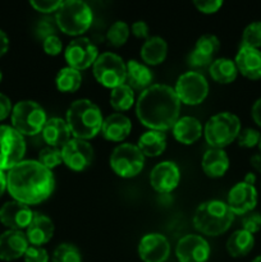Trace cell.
I'll return each mask as SVG.
<instances>
[{
	"instance_id": "obj_1",
	"label": "cell",
	"mask_w": 261,
	"mask_h": 262,
	"mask_svg": "<svg viewBox=\"0 0 261 262\" xmlns=\"http://www.w3.org/2000/svg\"><path fill=\"white\" fill-rule=\"evenodd\" d=\"M7 189L14 201L37 205L48 200L55 189L53 171L38 160H22L7 174Z\"/></svg>"
},
{
	"instance_id": "obj_2",
	"label": "cell",
	"mask_w": 261,
	"mask_h": 262,
	"mask_svg": "<svg viewBox=\"0 0 261 262\" xmlns=\"http://www.w3.org/2000/svg\"><path fill=\"white\" fill-rule=\"evenodd\" d=\"M181 101L174 89L166 84H151L141 92L136 104L138 120L151 130H168L179 119Z\"/></svg>"
},
{
	"instance_id": "obj_3",
	"label": "cell",
	"mask_w": 261,
	"mask_h": 262,
	"mask_svg": "<svg viewBox=\"0 0 261 262\" xmlns=\"http://www.w3.org/2000/svg\"><path fill=\"white\" fill-rule=\"evenodd\" d=\"M66 122L73 138L91 140L101 130L104 118L101 110L87 99H79L72 102L66 114Z\"/></svg>"
},
{
	"instance_id": "obj_4",
	"label": "cell",
	"mask_w": 261,
	"mask_h": 262,
	"mask_svg": "<svg viewBox=\"0 0 261 262\" xmlns=\"http://www.w3.org/2000/svg\"><path fill=\"white\" fill-rule=\"evenodd\" d=\"M233 220L234 214L225 202L211 200L197 207L193 216V225L202 234L216 237L229 229Z\"/></svg>"
},
{
	"instance_id": "obj_5",
	"label": "cell",
	"mask_w": 261,
	"mask_h": 262,
	"mask_svg": "<svg viewBox=\"0 0 261 262\" xmlns=\"http://www.w3.org/2000/svg\"><path fill=\"white\" fill-rule=\"evenodd\" d=\"M92 10L81 0H67L61 3L55 12V20L59 30L69 36H79L92 25Z\"/></svg>"
},
{
	"instance_id": "obj_6",
	"label": "cell",
	"mask_w": 261,
	"mask_h": 262,
	"mask_svg": "<svg viewBox=\"0 0 261 262\" xmlns=\"http://www.w3.org/2000/svg\"><path fill=\"white\" fill-rule=\"evenodd\" d=\"M241 132V120L232 113L212 115L205 125V140L212 148H224L237 140Z\"/></svg>"
},
{
	"instance_id": "obj_7",
	"label": "cell",
	"mask_w": 261,
	"mask_h": 262,
	"mask_svg": "<svg viewBox=\"0 0 261 262\" xmlns=\"http://www.w3.org/2000/svg\"><path fill=\"white\" fill-rule=\"evenodd\" d=\"M12 127L25 136H36L42 132L46 120V113L41 105L32 100H22L13 106Z\"/></svg>"
},
{
	"instance_id": "obj_8",
	"label": "cell",
	"mask_w": 261,
	"mask_h": 262,
	"mask_svg": "<svg viewBox=\"0 0 261 262\" xmlns=\"http://www.w3.org/2000/svg\"><path fill=\"white\" fill-rule=\"evenodd\" d=\"M92 72L100 84L113 90L125 83L127 64L117 54L102 53L92 66Z\"/></svg>"
},
{
	"instance_id": "obj_9",
	"label": "cell",
	"mask_w": 261,
	"mask_h": 262,
	"mask_svg": "<svg viewBox=\"0 0 261 262\" xmlns=\"http://www.w3.org/2000/svg\"><path fill=\"white\" fill-rule=\"evenodd\" d=\"M145 165V156L140 148L132 143H122L113 150L110 166L117 176L133 178L141 173Z\"/></svg>"
},
{
	"instance_id": "obj_10",
	"label": "cell",
	"mask_w": 261,
	"mask_h": 262,
	"mask_svg": "<svg viewBox=\"0 0 261 262\" xmlns=\"http://www.w3.org/2000/svg\"><path fill=\"white\" fill-rule=\"evenodd\" d=\"M25 154V137L12 125H0V170L9 171L23 160Z\"/></svg>"
},
{
	"instance_id": "obj_11",
	"label": "cell",
	"mask_w": 261,
	"mask_h": 262,
	"mask_svg": "<svg viewBox=\"0 0 261 262\" xmlns=\"http://www.w3.org/2000/svg\"><path fill=\"white\" fill-rule=\"evenodd\" d=\"M174 91L183 104L199 105L209 94V83L200 72H186L177 79Z\"/></svg>"
},
{
	"instance_id": "obj_12",
	"label": "cell",
	"mask_w": 261,
	"mask_h": 262,
	"mask_svg": "<svg viewBox=\"0 0 261 262\" xmlns=\"http://www.w3.org/2000/svg\"><path fill=\"white\" fill-rule=\"evenodd\" d=\"M64 56L68 67L83 71L90 66H94L99 56V50L87 37H78L72 40L64 51Z\"/></svg>"
},
{
	"instance_id": "obj_13",
	"label": "cell",
	"mask_w": 261,
	"mask_h": 262,
	"mask_svg": "<svg viewBox=\"0 0 261 262\" xmlns=\"http://www.w3.org/2000/svg\"><path fill=\"white\" fill-rule=\"evenodd\" d=\"M63 163L74 171H82L91 165L94 160V147L91 143L79 138H71L61 148Z\"/></svg>"
},
{
	"instance_id": "obj_14",
	"label": "cell",
	"mask_w": 261,
	"mask_h": 262,
	"mask_svg": "<svg viewBox=\"0 0 261 262\" xmlns=\"http://www.w3.org/2000/svg\"><path fill=\"white\" fill-rule=\"evenodd\" d=\"M176 255L179 262H206L210 257V246L201 235L187 234L177 243Z\"/></svg>"
},
{
	"instance_id": "obj_15",
	"label": "cell",
	"mask_w": 261,
	"mask_h": 262,
	"mask_svg": "<svg viewBox=\"0 0 261 262\" xmlns=\"http://www.w3.org/2000/svg\"><path fill=\"white\" fill-rule=\"evenodd\" d=\"M257 199L255 186L246 182H240L228 193L227 205L234 215H246L255 210Z\"/></svg>"
},
{
	"instance_id": "obj_16",
	"label": "cell",
	"mask_w": 261,
	"mask_h": 262,
	"mask_svg": "<svg viewBox=\"0 0 261 262\" xmlns=\"http://www.w3.org/2000/svg\"><path fill=\"white\" fill-rule=\"evenodd\" d=\"M181 173L173 161H161L156 164L150 174L151 187L159 193H170L178 187Z\"/></svg>"
},
{
	"instance_id": "obj_17",
	"label": "cell",
	"mask_w": 261,
	"mask_h": 262,
	"mask_svg": "<svg viewBox=\"0 0 261 262\" xmlns=\"http://www.w3.org/2000/svg\"><path fill=\"white\" fill-rule=\"evenodd\" d=\"M35 212L18 201H8L0 207V223L12 230L27 229Z\"/></svg>"
},
{
	"instance_id": "obj_18",
	"label": "cell",
	"mask_w": 261,
	"mask_h": 262,
	"mask_svg": "<svg viewBox=\"0 0 261 262\" xmlns=\"http://www.w3.org/2000/svg\"><path fill=\"white\" fill-rule=\"evenodd\" d=\"M138 255L143 262H165L170 255V245L163 234L150 233L141 239Z\"/></svg>"
},
{
	"instance_id": "obj_19",
	"label": "cell",
	"mask_w": 261,
	"mask_h": 262,
	"mask_svg": "<svg viewBox=\"0 0 261 262\" xmlns=\"http://www.w3.org/2000/svg\"><path fill=\"white\" fill-rule=\"evenodd\" d=\"M28 247V239L22 230L8 229L0 234V260H18L25 256Z\"/></svg>"
},
{
	"instance_id": "obj_20",
	"label": "cell",
	"mask_w": 261,
	"mask_h": 262,
	"mask_svg": "<svg viewBox=\"0 0 261 262\" xmlns=\"http://www.w3.org/2000/svg\"><path fill=\"white\" fill-rule=\"evenodd\" d=\"M238 73L245 76L246 78L261 79V50L260 49L245 48L241 46L234 59Z\"/></svg>"
},
{
	"instance_id": "obj_21",
	"label": "cell",
	"mask_w": 261,
	"mask_h": 262,
	"mask_svg": "<svg viewBox=\"0 0 261 262\" xmlns=\"http://www.w3.org/2000/svg\"><path fill=\"white\" fill-rule=\"evenodd\" d=\"M54 229H55L54 223L50 217L41 214H33L32 222L30 223L26 230V237H27L28 243L40 247L53 238Z\"/></svg>"
},
{
	"instance_id": "obj_22",
	"label": "cell",
	"mask_w": 261,
	"mask_h": 262,
	"mask_svg": "<svg viewBox=\"0 0 261 262\" xmlns=\"http://www.w3.org/2000/svg\"><path fill=\"white\" fill-rule=\"evenodd\" d=\"M71 129L66 119L61 118H50L46 120L42 129V138L48 146L56 148H63L71 140Z\"/></svg>"
},
{
	"instance_id": "obj_23",
	"label": "cell",
	"mask_w": 261,
	"mask_h": 262,
	"mask_svg": "<svg viewBox=\"0 0 261 262\" xmlns=\"http://www.w3.org/2000/svg\"><path fill=\"white\" fill-rule=\"evenodd\" d=\"M132 129V123L129 118L122 113H114L104 119L101 127V135L107 141L120 142L129 136Z\"/></svg>"
},
{
	"instance_id": "obj_24",
	"label": "cell",
	"mask_w": 261,
	"mask_h": 262,
	"mask_svg": "<svg viewBox=\"0 0 261 262\" xmlns=\"http://www.w3.org/2000/svg\"><path fill=\"white\" fill-rule=\"evenodd\" d=\"M202 170L210 178H220L229 169V158L223 148H209L202 158Z\"/></svg>"
},
{
	"instance_id": "obj_25",
	"label": "cell",
	"mask_w": 261,
	"mask_h": 262,
	"mask_svg": "<svg viewBox=\"0 0 261 262\" xmlns=\"http://www.w3.org/2000/svg\"><path fill=\"white\" fill-rule=\"evenodd\" d=\"M171 129H173L174 138L183 145H192L202 135L201 123L193 117L179 118Z\"/></svg>"
},
{
	"instance_id": "obj_26",
	"label": "cell",
	"mask_w": 261,
	"mask_h": 262,
	"mask_svg": "<svg viewBox=\"0 0 261 262\" xmlns=\"http://www.w3.org/2000/svg\"><path fill=\"white\" fill-rule=\"evenodd\" d=\"M137 147L143 156L156 158L160 156L166 148V136L160 130H147L138 138Z\"/></svg>"
},
{
	"instance_id": "obj_27",
	"label": "cell",
	"mask_w": 261,
	"mask_h": 262,
	"mask_svg": "<svg viewBox=\"0 0 261 262\" xmlns=\"http://www.w3.org/2000/svg\"><path fill=\"white\" fill-rule=\"evenodd\" d=\"M168 54V45L165 40L159 36L148 37L141 48V58L148 66H158L161 64Z\"/></svg>"
},
{
	"instance_id": "obj_28",
	"label": "cell",
	"mask_w": 261,
	"mask_h": 262,
	"mask_svg": "<svg viewBox=\"0 0 261 262\" xmlns=\"http://www.w3.org/2000/svg\"><path fill=\"white\" fill-rule=\"evenodd\" d=\"M151 81H153V73L147 67L137 60L128 61L125 82L130 89L145 91L151 86Z\"/></svg>"
},
{
	"instance_id": "obj_29",
	"label": "cell",
	"mask_w": 261,
	"mask_h": 262,
	"mask_svg": "<svg viewBox=\"0 0 261 262\" xmlns=\"http://www.w3.org/2000/svg\"><path fill=\"white\" fill-rule=\"evenodd\" d=\"M255 246V238L253 234L240 229L235 230L227 241V251L232 257H243L247 256L252 251Z\"/></svg>"
},
{
	"instance_id": "obj_30",
	"label": "cell",
	"mask_w": 261,
	"mask_h": 262,
	"mask_svg": "<svg viewBox=\"0 0 261 262\" xmlns=\"http://www.w3.org/2000/svg\"><path fill=\"white\" fill-rule=\"evenodd\" d=\"M209 72L215 82L224 84L232 83L238 74L234 60L228 58H219L212 61L211 66L209 67Z\"/></svg>"
},
{
	"instance_id": "obj_31",
	"label": "cell",
	"mask_w": 261,
	"mask_h": 262,
	"mask_svg": "<svg viewBox=\"0 0 261 262\" xmlns=\"http://www.w3.org/2000/svg\"><path fill=\"white\" fill-rule=\"evenodd\" d=\"M82 76L79 71L66 67L58 72L55 77L56 89L61 92H76L81 87Z\"/></svg>"
},
{
	"instance_id": "obj_32",
	"label": "cell",
	"mask_w": 261,
	"mask_h": 262,
	"mask_svg": "<svg viewBox=\"0 0 261 262\" xmlns=\"http://www.w3.org/2000/svg\"><path fill=\"white\" fill-rule=\"evenodd\" d=\"M135 104V94L128 84H122L112 90L110 105L117 112H127Z\"/></svg>"
},
{
	"instance_id": "obj_33",
	"label": "cell",
	"mask_w": 261,
	"mask_h": 262,
	"mask_svg": "<svg viewBox=\"0 0 261 262\" xmlns=\"http://www.w3.org/2000/svg\"><path fill=\"white\" fill-rule=\"evenodd\" d=\"M129 37V26L123 20H117L109 27L106 32V40L114 48H119L127 42Z\"/></svg>"
},
{
	"instance_id": "obj_34",
	"label": "cell",
	"mask_w": 261,
	"mask_h": 262,
	"mask_svg": "<svg viewBox=\"0 0 261 262\" xmlns=\"http://www.w3.org/2000/svg\"><path fill=\"white\" fill-rule=\"evenodd\" d=\"M241 46L252 49L261 48V20H255L245 28Z\"/></svg>"
},
{
	"instance_id": "obj_35",
	"label": "cell",
	"mask_w": 261,
	"mask_h": 262,
	"mask_svg": "<svg viewBox=\"0 0 261 262\" xmlns=\"http://www.w3.org/2000/svg\"><path fill=\"white\" fill-rule=\"evenodd\" d=\"M38 163L48 168L49 170L56 168L63 163V156H61V150L56 147H50L46 146L38 154Z\"/></svg>"
},
{
	"instance_id": "obj_36",
	"label": "cell",
	"mask_w": 261,
	"mask_h": 262,
	"mask_svg": "<svg viewBox=\"0 0 261 262\" xmlns=\"http://www.w3.org/2000/svg\"><path fill=\"white\" fill-rule=\"evenodd\" d=\"M53 262H82L81 253L74 246L63 243L54 251Z\"/></svg>"
},
{
	"instance_id": "obj_37",
	"label": "cell",
	"mask_w": 261,
	"mask_h": 262,
	"mask_svg": "<svg viewBox=\"0 0 261 262\" xmlns=\"http://www.w3.org/2000/svg\"><path fill=\"white\" fill-rule=\"evenodd\" d=\"M219 48L220 41L215 35H202L201 37L197 40L196 46H194L196 50H199L200 53H202L204 55L210 56V58H212L214 54L217 53Z\"/></svg>"
},
{
	"instance_id": "obj_38",
	"label": "cell",
	"mask_w": 261,
	"mask_h": 262,
	"mask_svg": "<svg viewBox=\"0 0 261 262\" xmlns=\"http://www.w3.org/2000/svg\"><path fill=\"white\" fill-rule=\"evenodd\" d=\"M261 140V133L257 129H253V128H245V129H241L240 135H238L237 141L238 145L241 147L245 148H252L255 146H258Z\"/></svg>"
},
{
	"instance_id": "obj_39",
	"label": "cell",
	"mask_w": 261,
	"mask_h": 262,
	"mask_svg": "<svg viewBox=\"0 0 261 262\" xmlns=\"http://www.w3.org/2000/svg\"><path fill=\"white\" fill-rule=\"evenodd\" d=\"M242 229L246 232L255 234L261 230V214L257 211H251L243 215L242 217Z\"/></svg>"
},
{
	"instance_id": "obj_40",
	"label": "cell",
	"mask_w": 261,
	"mask_h": 262,
	"mask_svg": "<svg viewBox=\"0 0 261 262\" xmlns=\"http://www.w3.org/2000/svg\"><path fill=\"white\" fill-rule=\"evenodd\" d=\"M23 258H25V262H48L49 255L46 250H44L42 247L30 246L27 251H26Z\"/></svg>"
},
{
	"instance_id": "obj_41",
	"label": "cell",
	"mask_w": 261,
	"mask_h": 262,
	"mask_svg": "<svg viewBox=\"0 0 261 262\" xmlns=\"http://www.w3.org/2000/svg\"><path fill=\"white\" fill-rule=\"evenodd\" d=\"M60 0H31L30 4L35 8V10L41 13L56 12L61 5Z\"/></svg>"
},
{
	"instance_id": "obj_42",
	"label": "cell",
	"mask_w": 261,
	"mask_h": 262,
	"mask_svg": "<svg viewBox=\"0 0 261 262\" xmlns=\"http://www.w3.org/2000/svg\"><path fill=\"white\" fill-rule=\"evenodd\" d=\"M42 48H44V51H45L48 55L55 56L60 54L63 45H61V40L58 37V36L51 35V36H48V37L44 40Z\"/></svg>"
},
{
	"instance_id": "obj_43",
	"label": "cell",
	"mask_w": 261,
	"mask_h": 262,
	"mask_svg": "<svg viewBox=\"0 0 261 262\" xmlns=\"http://www.w3.org/2000/svg\"><path fill=\"white\" fill-rule=\"evenodd\" d=\"M212 58L210 56L204 55L202 53H200L199 50L194 49L191 54L188 55V64L191 67H194V68H204V67L211 66Z\"/></svg>"
},
{
	"instance_id": "obj_44",
	"label": "cell",
	"mask_w": 261,
	"mask_h": 262,
	"mask_svg": "<svg viewBox=\"0 0 261 262\" xmlns=\"http://www.w3.org/2000/svg\"><path fill=\"white\" fill-rule=\"evenodd\" d=\"M193 4L201 13L211 14V13H215L219 10V8L223 5V2L222 0H206V2L196 0V2H193Z\"/></svg>"
},
{
	"instance_id": "obj_45",
	"label": "cell",
	"mask_w": 261,
	"mask_h": 262,
	"mask_svg": "<svg viewBox=\"0 0 261 262\" xmlns=\"http://www.w3.org/2000/svg\"><path fill=\"white\" fill-rule=\"evenodd\" d=\"M12 101L7 95L0 92V122L7 119L10 114H12Z\"/></svg>"
},
{
	"instance_id": "obj_46",
	"label": "cell",
	"mask_w": 261,
	"mask_h": 262,
	"mask_svg": "<svg viewBox=\"0 0 261 262\" xmlns=\"http://www.w3.org/2000/svg\"><path fill=\"white\" fill-rule=\"evenodd\" d=\"M130 30H132V33L136 37L146 38V40L148 38V26L143 20H137V22L133 23Z\"/></svg>"
},
{
	"instance_id": "obj_47",
	"label": "cell",
	"mask_w": 261,
	"mask_h": 262,
	"mask_svg": "<svg viewBox=\"0 0 261 262\" xmlns=\"http://www.w3.org/2000/svg\"><path fill=\"white\" fill-rule=\"evenodd\" d=\"M54 32H55V31H54L53 25H51V22H49L48 19H42L40 23H38V26H37L38 37H41V38H44V40H45L48 36L55 35Z\"/></svg>"
},
{
	"instance_id": "obj_48",
	"label": "cell",
	"mask_w": 261,
	"mask_h": 262,
	"mask_svg": "<svg viewBox=\"0 0 261 262\" xmlns=\"http://www.w3.org/2000/svg\"><path fill=\"white\" fill-rule=\"evenodd\" d=\"M251 115H252V119L258 127H261V97L258 100H256V102L253 104L252 110H251Z\"/></svg>"
},
{
	"instance_id": "obj_49",
	"label": "cell",
	"mask_w": 261,
	"mask_h": 262,
	"mask_svg": "<svg viewBox=\"0 0 261 262\" xmlns=\"http://www.w3.org/2000/svg\"><path fill=\"white\" fill-rule=\"evenodd\" d=\"M9 49V37L3 30H0V56L4 55Z\"/></svg>"
},
{
	"instance_id": "obj_50",
	"label": "cell",
	"mask_w": 261,
	"mask_h": 262,
	"mask_svg": "<svg viewBox=\"0 0 261 262\" xmlns=\"http://www.w3.org/2000/svg\"><path fill=\"white\" fill-rule=\"evenodd\" d=\"M250 163L256 171L261 173V154H255V155L251 156Z\"/></svg>"
},
{
	"instance_id": "obj_51",
	"label": "cell",
	"mask_w": 261,
	"mask_h": 262,
	"mask_svg": "<svg viewBox=\"0 0 261 262\" xmlns=\"http://www.w3.org/2000/svg\"><path fill=\"white\" fill-rule=\"evenodd\" d=\"M7 191V174L0 170V197Z\"/></svg>"
},
{
	"instance_id": "obj_52",
	"label": "cell",
	"mask_w": 261,
	"mask_h": 262,
	"mask_svg": "<svg viewBox=\"0 0 261 262\" xmlns=\"http://www.w3.org/2000/svg\"><path fill=\"white\" fill-rule=\"evenodd\" d=\"M255 181H256L255 174H253V173H247V176L245 177V181H243V182H246V183L252 184V186H255Z\"/></svg>"
},
{
	"instance_id": "obj_53",
	"label": "cell",
	"mask_w": 261,
	"mask_h": 262,
	"mask_svg": "<svg viewBox=\"0 0 261 262\" xmlns=\"http://www.w3.org/2000/svg\"><path fill=\"white\" fill-rule=\"evenodd\" d=\"M252 262H261V256H257Z\"/></svg>"
},
{
	"instance_id": "obj_54",
	"label": "cell",
	"mask_w": 261,
	"mask_h": 262,
	"mask_svg": "<svg viewBox=\"0 0 261 262\" xmlns=\"http://www.w3.org/2000/svg\"><path fill=\"white\" fill-rule=\"evenodd\" d=\"M258 151H260V154H261V140H260V143H258Z\"/></svg>"
},
{
	"instance_id": "obj_55",
	"label": "cell",
	"mask_w": 261,
	"mask_h": 262,
	"mask_svg": "<svg viewBox=\"0 0 261 262\" xmlns=\"http://www.w3.org/2000/svg\"><path fill=\"white\" fill-rule=\"evenodd\" d=\"M2 79H3V73H2V71H0V82H2Z\"/></svg>"
}]
</instances>
